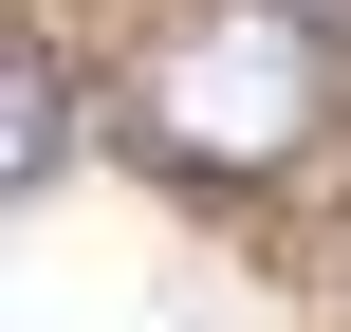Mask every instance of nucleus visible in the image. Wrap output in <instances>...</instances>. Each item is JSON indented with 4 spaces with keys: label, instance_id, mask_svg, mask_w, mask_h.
Listing matches in <instances>:
<instances>
[{
    "label": "nucleus",
    "instance_id": "nucleus-1",
    "mask_svg": "<svg viewBox=\"0 0 351 332\" xmlns=\"http://www.w3.org/2000/svg\"><path fill=\"white\" fill-rule=\"evenodd\" d=\"M333 18L351 0H148V37L111 74V129L185 185H278L333 111Z\"/></svg>",
    "mask_w": 351,
    "mask_h": 332
},
{
    "label": "nucleus",
    "instance_id": "nucleus-2",
    "mask_svg": "<svg viewBox=\"0 0 351 332\" xmlns=\"http://www.w3.org/2000/svg\"><path fill=\"white\" fill-rule=\"evenodd\" d=\"M0 166H19V185H56V166H74V74H56V55L0 92Z\"/></svg>",
    "mask_w": 351,
    "mask_h": 332
}]
</instances>
